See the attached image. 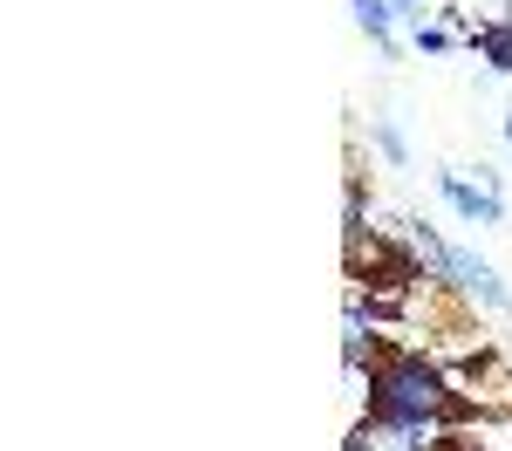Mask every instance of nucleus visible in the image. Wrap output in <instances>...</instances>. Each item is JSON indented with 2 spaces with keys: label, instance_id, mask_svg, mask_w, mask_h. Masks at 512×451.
I'll list each match as a JSON object with an SVG mask.
<instances>
[{
  "label": "nucleus",
  "instance_id": "nucleus-1",
  "mask_svg": "<svg viewBox=\"0 0 512 451\" xmlns=\"http://www.w3.org/2000/svg\"><path fill=\"white\" fill-rule=\"evenodd\" d=\"M376 410L390 417V424H424V417H451V390L437 383L424 363H390L383 369V383H376Z\"/></svg>",
  "mask_w": 512,
  "mask_h": 451
},
{
  "label": "nucleus",
  "instance_id": "nucleus-2",
  "mask_svg": "<svg viewBox=\"0 0 512 451\" xmlns=\"http://www.w3.org/2000/svg\"><path fill=\"white\" fill-rule=\"evenodd\" d=\"M444 267H451V274H458V281H472L478 294H485V301H492V308H499V301H506V287L492 281V267H478L472 253H444Z\"/></svg>",
  "mask_w": 512,
  "mask_h": 451
},
{
  "label": "nucleus",
  "instance_id": "nucleus-3",
  "mask_svg": "<svg viewBox=\"0 0 512 451\" xmlns=\"http://www.w3.org/2000/svg\"><path fill=\"white\" fill-rule=\"evenodd\" d=\"M444 192H451V205H458L465 219H499V199H492V192H472V185H458V178H444Z\"/></svg>",
  "mask_w": 512,
  "mask_h": 451
},
{
  "label": "nucleus",
  "instance_id": "nucleus-4",
  "mask_svg": "<svg viewBox=\"0 0 512 451\" xmlns=\"http://www.w3.org/2000/svg\"><path fill=\"white\" fill-rule=\"evenodd\" d=\"M349 7H355V21H362L376 41H390V7H383V0H349Z\"/></svg>",
  "mask_w": 512,
  "mask_h": 451
},
{
  "label": "nucleus",
  "instance_id": "nucleus-5",
  "mask_svg": "<svg viewBox=\"0 0 512 451\" xmlns=\"http://www.w3.org/2000/svg\"><path fill=\"white\" fill-rule=\"evenodd\" d=\"M485 55L492 69H512V28H485Z\"/></svg>",
  "mask_w": 512,
  "mask_h": 451
},
{
  "label": "nucleus",
  "instance_id": "nucleus-6",
  "mask_svg": "<svg viewBox=\"0 0 512 451\" xmlns=\"http://www.w3.org/2000/svg\"><path fill=\"white\" fill-rule=\"evenodd\" d=\"M349 451H410V445H403V438H390V431H355Z\"/></svg>",
  "mask_w": 512,
  "mask_h": 451
},
{
  "label": "nucleus",
  "instance_id": "nucleus-7",
  "mask_svg": "<svg viewBox=\"0 0 512 451\" xmlns=\"http://www.w3.org/2000/svg\"><path fill=\"white\" fill-rule=\"evenodd\" d=\"M506 137H512V123H506Z\"/></svg>",
  "mask_w": 512,
  "mask_h": 451
}]
</instances>
